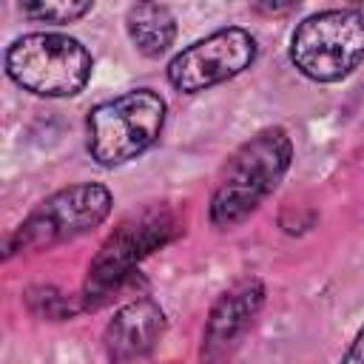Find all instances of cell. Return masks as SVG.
<instances>
[{"instance_id":"obj_1","label":"cell","mask_w":364,"mask_h":364,"mask_svg":"<svg viewBox=\"0 0 364 364\" xmlns=\"http://www.w3.org/2000/svg\"><path fill=\"white\" fill-rule=\"evenodd\" d=\"M293 159V142L284 128H262L242 142L219 173L210 193V222L222 230L245 222L282 182Z\"/></svg>"},{"instance_id":"obj_2","label":"cell","mask_w":364,"mask_h":364,"mask_svg":"<svg viewBox=\"0 0 364 364\" xmlns=\"http://www.w3.org/2000/svg\"><path fill=\"white\" fill-rule=\"evenodd\" d=\"M182 233V225L173 210L168 208H142L139 213L125 216L114 233L100 245L97 256L88 264L85 287H82V307H100L117 293L134 273V267L151 256L154 250L165 247Z\"/></svg>"},{"instance_id":"obj_3","label":"cell","mask_w":364,"mask_h":364,"mask_svg":"<svg viewBox=\"0 0 364 364\" xmlns=\"http://www.w3.org/2000/svg\"><path fill=\"white\" fill-rule=\"evenodd\" d=\"M165 111V100L151 88H134L94 105L85 119L91 159L102 168L136 159L159 139Z\"/></svg>"},{"instance_id":"obj_4","label":"cell","mask_w":364,"mask_h":364,"mask_svg":"<svg viewBox=\"0 0 364 364\" xmlns=\"http://www.w3.org/2000/svg\"><path fill=\"white\" fill-rule=\"evenodd\" d=\"M94 60L91 51L54 31H34L17 37L6 48V74L14 85L37 97H74L85 88Z\"/></svg>"},{"instance_id":"obj_5","label":"cell","mask_w":364,"mask_h":364,"mask_svg":"<svg viewBox=\"0 0 364 364\" xmlns=\"http://www.w3.org/2000/svg\"><path fill=\"white\" fill-rule=\"evenodd\" d=\"M290 63L313 82H338L364 63V14L327 9L304 17L290 37Z\"/></svg>"},{"instance_id":"obj_6","label":"cell","mask_w":364,"mask_h":364,"mask_svg":"<svg viewBox=\"0 0 364 364\" xmlns=\"http://www.w3.org/2000/svg\"><path fill=\"white\" fill-rule=\"evenodd\" d=\"M111 202V191L100 182L68 185L46 196L6 239V259L20 250H48L94 230L108 219Z\"/></svg>"},{"instance_id":"obj_7","label":"cell","mask_w":364,"mask_h":364,"mask_svg":"<svg viewBox=\"0 0 364 364\" xmlns=\"http://www.w3.org/2000/svg\"><path fill=\"white\" fill-rule=\"evenodd\" d=\"M256 60V40L239 26L219 28L188 48H182L168 63V82L182 94L208 91L225 80H233Z\"/></svg>"},{"instance_id":"obj_8","label":"cell","mask_w":364,"mask_h":364,"mask_svg":"<svg viewBox=\"0 0 364 364\" xmlns=\"http://www.w3.org/2000/svg\"><path fill=\"white\" fill-rule=\"evenodd\" d=\"M264 304V284L259 279H239L230 284L210 307L205 330H202V358H222L253 324L256 313Z\"/></svg>"},{"instance_id":"obj_9","label":"cell","mask_w":364,"mask_h":364,"mask_svg":"<svg viewBox=\"0 0 364 364\" xmlns=\"http://www.w3.org/2000/svg\"><path fill=\"white\" fill-rule=\"evenodd\" d=\"M162 333H165L162 307L148 296L134 299L122 304L108 321L105 336H102L105 355L111 364H134L156 347Z\"/></svg>"},{"instance_id":"obj_10","label":"cell","mask_w":364,"mask_h":364,"mask_svg":"<svg viewBox=\"0 0 364 364\" xmlns=\"http://www.w3.org/2000/svg\"><path fill=\"white\" fill-rule=\"evenodd\" d=\"M125 31L142 57H159L176 37V20L162 3H134L125 11Z\"/></svg>"},{"instance_id":"obj_11","label":"cell","mask_w":364,"mask_h":364,"mask_svg":"<svg viewBox=\"0 0 364 364\" xmlns=\"http://www.w3.org/2000/svg\"><path fill=\"white\" fill-rule=\"evenodd\" d=\"M94 9L91 0H60V3H20V11L26 17L34 20H46V23H74L80 17H85Z\"/></svg>"},{"instance_id":"obj_12","label":"cell","mask_w":364,"mask_h":364,"mask_svg":"<svg viewBox=\"0 0 364 364\" xmlns=\"http://www.w3.org/2000/svg\"><path fill=\"white\" fill-rule=\"evenodd\" d=\"M26 299H28V307L46 318H68L82 307V304H74L71 299H65L63 293H57L54 287H31L26 293Z\"/></svg>"},{"instance_id":"obj_13","label":"cell","mask_w":364,"mask_h":364,"mask_svg":"<svg viewBox=\"0 0 364 364\" xmlns=\"http://www.w3.org/2000/svg\"><path fill=\"white\" fill-rule=\"evenodd\" d=\"M341 364H364V327L358 330V336L353 338L347 353L341 355Z\"/></svg>"}]
</instances>
